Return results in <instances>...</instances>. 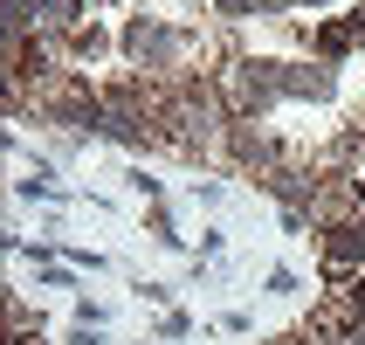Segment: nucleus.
<instances>
[{
  "mask_svg": "<svg viewBox=\"0 0 365 345\" xmlns=\"http://www.w3.org/2000/svg\"><path fill=\"white\" fill-rule=\"evenodd\" d=\"M359 304H365V284H359Z\"/></svg>",
  "mask_w": 365,
  "mask_h": 345,
  "instance_id": "3",
  "label": "nucleus"
},
{
  "mask_svg": "<svg viewBox=\"0 0 365 345\" xmlns=\"http://www.w3.org/2000/svg\"><path fill=\"white\" fill-rule=\"evenodd\" d=\"M365 256V228H338L331 235V263H359Z\"/></svg>",
  "mask_w": 365,
  "mask_h": 345,
  "instance_id": "2",
  "label": "nucleus"
},
{
  "mask_svg": "<svg viewBox=\"0 0 365 345\" xmlns=\"http://www.w3.org/2000/svg\"><path fill=\"white\" fill-rule=\"evenodd\" d=\"M124 49H131V56H165V49H173V35H165V28H152V21H131Z\"/></svg>",
  "mask_w": 365,
  "mask_h": 345,
  "instance_id": "1",
  "label": "nucleus"
}]
</instances>
